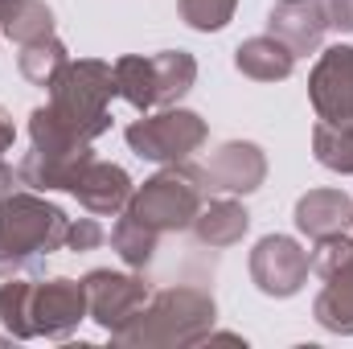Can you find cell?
I'll return each instance as SVG.
<instances>
[{"instance_id":"obj_12","label":"cell","mask_w":353,"mask_h":349,"mask_svg":"<svg viewBox=\"0 0 353 349\" xmlns=\"http://www.w3.org/2000/svg\"><path fill=\"white\" fill-rule=\"evenodd\" d=\"M62 66H66V54H62V46H58L54 37L29 41L25 54H21V70H25V79H33V83H41V87L54 83Z\"/></svg>"},{"instance_id":"obj_20","label":"cell","mask_w":353,"mask_h":349,"mask_svg":"<svg viewBox=\"0 0 353 349\" xmlns=\"http://www.w3.org/2000/svg\"><path fill=\"white\" fill-rule=\"evenodd\" d=\"M70 243H74V247H90V243H99V226H94V222L74 226V230H70Z\"/></svg>"},{"instance_id":"obj_2","label":"cell","mask_w":353,"mask_h":349,"mask_svg":"<svg viewBox=\"0 0 353 349\" xmlns=\"http://www.w3.org/2000/svg\"><path fill=\"white\" fill-rule=\"evenodd\" d=\"M66 239L62 210L37 201V197H4L0 201V271L12 263L54 251Z\"/></svg>"},{"instance_id":"obj_19","label":"cell","mask_w":353,"mask_h":349,"mask_svg":"<svg viewBox=\"0 0 353 349\" xmlns=\"http://www.w3.org/2000/svg\"><path fill=\"white\" fill-rule=\"evenodd\" d=\"M329 4V21L341 25V29H353V0H325Z\"/></svg>"},{"instance_id":"obj_17","label":"cell","mask_w":353,"mask_h":349,"mask_svg":"<svg viewBox=\"0 0 353 349\" xmlns=\"http://www.w3.org/2000/svg\"><path fill=\"white\" fill-rule=\"evenodd\" d=\"M181 12L193 29H222L234 12V0H181Z\"/></svg>"},{"instance_id":"obj_8","label":"cell","mask_w":353,"mask_h":349,"mask_svg":"<svg viewBox=\"0 0 353 349\" xmlns=\"http://www.w3.org/2000/svg\"><path fill=\"white\" fill-rule=\"evenodd\" d=\"M210 177H214L222 189H255L259 177H263V157H259L251 144H226V148L214 157Z\"/></svg>"},{"instance_id":"obj_16","label":"cell","mask_w":353,"mask_h":349,"mask_svg":"<svg viewBox=\"0 0 353 349\" xmlns=\"http://www.w3.org/2000/svg\"><path fill=\"white\" fill-rule=\"evenodd\" d=\"M247 230V214L239 206H210V214L201 218V239L205 243H230Z\"/></svg>"},{"instance_id":"obj_13","label":"cell","mask_w":353,"mask_h":349,"mask_svg":"<svg viewBox=\"0 0 353 349\" xmlns=\"http://www.w3.org/2000/svg\"><path fill=\"white\" fill-rule=\"evenodd\" d=\"M316 152L325 165L353 173V123H321L316 128Z\"/></svg>"},{"instance_id":"obj_7","label":"cell","mask_w":353,"mask_h":349,"mask_svg":"<svg viewBox=\"0 0 353 349\" xmlns=\"http://www.w3.org/2000/svg\"><path fill=\"white\" fill-rule=\"evenodd\" d=\"M70 189L87 201L94 214H107V210H119V206H123V197H128V177L119 173V169H111V165L87 161V169L74 177Z\"/></svg>"},{"instance_id":"obj_5","label":"cell","mask_w":353,"mask_h":349,"mask_svg":"<svg viewBox=\"0 0 353 349\" xmlns=\"http://www.w3.org/2000/svg\"><path fill=\"white\" fill-rule=\"evenodd\" d=\"M197 210V185L181 173H165L144 185L136 197V218L144 226H185L189 214Z\"/></svg>"},{"instance_id":"obj_10","label":"cell","mask_w":353,"mask_h":349,"mask_svg":"<svg viewBox=\"0 0 353 349\" xmlns=\"http://www.w3.org/2000/svg\"><path fill=\"white\" fill-rule=\"evenodd\" d=\"M271 29H279L296 50H312L321 41L325 21H321V12L312 4H283L279 12H271Z\"/></svg>"},{"instance_id":"obj_11","label":"cell","mask_w":353,"mask_h":349,"mask_svg":"<svg viewBox=\"0 0 353 349\" xmlns=\"http://www.w3.org/2000/svg\"><path fill=\"white\" fill-rule=\"evenodd\" d=\"M4 29H8V37H17L21 46H29V41L50 37L54 21H50V8H46V4H37V0H21V4H12Z\"/></svg>"},{"instance_id":"obj_6","label":"cell","mask_w":353,"mask_h":349,"mask_svg":"<svg viewBox=\"0 0 353 349\" xmlns=\"http://www.w3.org/2000/svg\"><path fill=\"white\" fill-rule=\"evenodd\" d=\"M312 103L321 119L353 123V50H329L312 74Z\"/></svg>"},{"instance_id":"obj_22","label":"cell","mask_w":353,"mask_h":349,"mask_svg":"<svg viewBox=\"0 0 353 349\" xmlns=\"http://www.w3.org/2000/svg\"><path fill=\"white\" fill-rule=\"evenodd\" d=\"M0 197H12V169L0 165Z\"/></svg>"},{"instance_id":"obj_1","label":"cell","mask_w":353,"mask_h":349,"mask_svg":"<svg viewBox=\"0 0 353 349\" xmlns=\"http://www.w3.org/2000/svg\"><path fill=\"white\" fill-rule=\"evenodd\" d=\"M54 87V115L79 132L83 140L99 136L107 128V99L115 90V74L103 66V62H74V66H62L58 79L50 83Z\"/></svg>"},{"instance_id":"obj_18","label":"cell","mask_w":353,"mask_h":349,"mask_svg":"<svg viewBox=\"0 0 353 349\" xmlns=\"http://www.w3.org/2000/svg\"><path fill=\"white\" fill-rule=\"evenodd\" d=\"M115 243L123 247L128 259H148V247H152V239L144 235V222H140V218H136V222H123V226L115 230Z\"/></svg>"},{"instance_id":"obj_9","label":"cell","mask_w":353,"mask_h":349,"mask_svg":"<svg viewBox=\"0 0 353 349\" xmlns=\"http://www.w3.org/2000/svg\"><path fill=\"white\" fill-rule=\"evenodd\" d=\"M239 70H247L251 79H283L292 70V50L271 37H255L239 50Z\"/></svg>"},{"instance_id":"obj_3","label":"cell","mask_w":353,"mask_h":349,"mask_svg":"<svg viewBox=\"0 0 353 349\" xmlns=\"http://www.w3.org/2000/svg\"><path fill=\"white\" fill-rule=\"evenodd\" d=\"M193 58L189 54H161V58H123L115 66V90L136 103V107H152V103H169L176 94H185L193 83Z\"/></svg>"},{"instance_id":"obj_14","label":"cell","mask_w":353,"mask_h":349,"mask_svg":"<svg viewBox=\"0 0 353 349\" xmlns=\"http://www.w3.org/2000/svg\"><path fill=\"white\" fill-rule=\"evenodd\" d=\"M345 193H312L300 201V226L312 235H325L337 218H345Z\"/></svg>"},{"instance_id":"obj_23","label":"cell","mask_w":353,"mask_h":349,"mask_svg":"<svg viewBox=\"0 0 353 349\" xmlns=\"http://www.w3.org/2000/svg\"><path fill=\"white\" fill-rule=\"evenodd\" d=\"M8 12H12V0H0V21H8Z\"/></svg>"},{"instance_id":"obj_15","label":"cell","mask_w":353,"mask_h":349,"mask_svg":"<svg viewBox=\"0 0 353 349\" xmlns=\"http://www.w3.org/2000/svg\"><path fill=\"white\" fill-rule=\"evenodd\" d=\"M288 267L304 271V259L296 255V247L288 239H267L259 247V255H255V275L263 279V288H275V275H283Z\"/></svg>"},{"instance_id":"obj_4","label":"cell","mask_w":353,"mask_h":349,"mask_svg":"<svg viewBox=\"0 0 353 349\" xmlns=\"http://www.w3.org/2000/svg\"><path fill=\"white\" fill-rule=\"evenodd\" d=\"M201 136H205V128L189 111H169V115H157V119H144V123L128 128L132 148L148 161H176V157L193 152L201 144Z\"/></svg>"},{"instance_id":"obj_21","label":"cell","mask_w":353,"mask_h":349,"mask_svg":"<svg viewBox=\"0 0 353 349\" xmlns=\"http://www.w3.org/2000/svg\"><path fill=\"white\" fill-rule=\"evenodd\" d=\"M8 144H12V123H8V115L0 111V152H4Z\"/></svg>"}]
</instances>
